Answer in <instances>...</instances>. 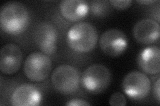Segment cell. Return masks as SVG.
<instances>
[{
    "label": "cell",
    "mask_w": 160,
    "mask_h": 106,
    "mask_svg": "<svg viewBox=\"0 0 160 106\" xmlns=\"http://www.w3.org/2000/svg\"><path fill=\"white\" fill-rule=\"evenodd\" d=\"M29 13L27 7L18 2L5 3L0 11V27L7 34L18 35L28 29Z\"/></svg>",
    "instance_id": "obj_1"
},
{
    "label": "cell",
    "mask_w": 160,
    "mask_h": 106,
    "mask_svg": "<svg viewBox=\"0 0 160 106\" xmlns=\"http://www.w3.org/2000/svg\"><path fill=\"white\" fill-rule=\"evenodd\" d=\"M98 40L96 28L88 22H79L69 29L67 34L68 46L79 53H89L96 47Z\"/></svg>",
    "instance_id": "obj_2"
},
{
    "label": "cell",
    "mask_w": 160,
    "mask_h": 106,
    "mask_svg": "<svg viewBox=\"0 0 160 106\" xmlns=\"http://www.w3.org/2000/svg\"><path fill=\"white\" fill-rule=\"evenodd\" d=\"M112 82V74L105 66L99 64H92L83 72L81 83L86 92L92 94L103 92Z\"/></svg>",
    "instance_id": "obj_3"
},
{
    "label": "cell",
    "mask_w": 160,
    "mask_h": 106,
    "mask_svg": "<svg viewBox=\"0 0 160 106\" xmlns=\"http://www.w3.org/2000/svg\"><path fill=\"white\" fill-rule=\"evenodd\" d=\"M51 80L54 88L63 95H70L76 92L81 82L78 70L68 64L59 65L55 68Z\"/></svg>",
    "instance_id": "obj_4"
},
{
    "label": "cell",
    "mask_w": 160,
    "mask_h": 106,
    "mask_svg": "<svg viewBox=\"0 0 160 106\" xmlns=\"http://www.w3.org/2000/svg\"><path fill=\"white\" fill-rule=\"evenodd\" d=\"M52 66V60L48 54L42 52H33L29 54L25 60L23 71L29 80L39 82L48 77Z\"/></svg>",
    "instance_id": "obj_5"
},
{
    "label": "cell",
    "mask_w": 160,
    "mask_h": 106,
    "mask_svg": "<svg viewBox=\"0 0 160 106\" xmlns=\"http://www.w3.org/2000/svg\"><path fill=\"white\" fill-rule=\"evenodd\" d=\"M122 88L128 97L134 100L146 98L151 90V81L148 76L139 71L128 73L123 80Z\"/></svg>",
    "instance_id": "obj_6"
},
{
    "label": "cell",
    "mask_w": 160,
    "mask_h": 106,
    "mask_svg": "<svg viewBox=\"0 0 160 106\" xmlns=\"http://www.w3.org/2000/svg\"><path fill=\"white\" fill-rule=\"evenodd\" d=\"M99 44L103 53L116 57L126 51L128 46V39L126 35L121 30L111 29L103 33Z\"/></svg>",
    "instance_id": "obj_7"
},
{
    "label": "cell",
    "mask_w": 160,
    "mask_h": 106,
    "mask_svg": "<svg viewBox=\"0 0 160 106\" xmlns=\"http://www.w3.org/2000/svg\"><path fill=\"white\" fill-rule=\"evenodd\" d=\"M58 38V33L56 28L49 22L40 23L34 29L35 43L40 50L48 56L56 53Z\"/></svg>",
    "instance_id": "obj_8"
},
{
    "label": "cell",
    "mask_w": 160,
    "mask_h": 106,
    "mask_svg": "<svg viewBox=\"0 0 160 106\" xmlns=\"http://www.w3.org/2000/svg\"><path fill=\"white\" fill-rule=\"evenodd\" d=\"M22 60V52L18 45L13 43L4 45L0 52V70L3 74L12 75L21 67Z\"/></svg>",
    "instance_id": "obj_9"
},
{
    "label": "cell",
    "mask_w": 160,
    "mask_h": 106,
    "mask_svg": "<svg viewBox=\"0 0 160 106\" xmlns=\"http://www.w3.org/2000/svg\"><path fill=\"white\" fill-rule=\"evenodd\" d=\"M42 95L39 89L33 85H20L13 92L11 103L14 106H36L42 102Z\"/></svg>",
    "instance_id": "obj_10"
},
{
    "label": "cell",
    "mask_w": 160,
    "mask_h": 106,
    "mask_svg": "<svg viewBox=\"0 0 160 106\" xmlns=\"http://www.w3.org/2000/svg\"><path fill=\"white\" fill-rule=\"evenodd\" d=\"M159 25L151 19L139 21L133 29V34L136 41L142 44H149L156 42L159 38Z\"/></svg>",
    "instance_id": "obj_11"
},
{
    "label": "cell",
    "mask_w": 160,
    "mask_h": 106,
    "mask_svg": "<svg viewBox=\"0 0 160 106\" xmlns=\"http://www.w3.org/2000/svg\"><path fill=\"white\" fill-rule=\"evenodd\" d=\"M160 50L157 46H149L139 52L137 57L139 67L144 72L156 74L160 71Z\"/></svg>",
    "instance_id": "obj_12"
},
{
    "label": "cell",
    "mask_w": 160,
    "mask_h": 106,
    "mask_svg": "<svg viewBox=\"0 0 160 106\" xmlns=\"http://www.w3.org/2000/svg\"><path fill=\"white\" fill-rule=\"evenodd\" d=\"M59 9L65 19L74 22L86 17L89 6L88 3L83 0H63L59 4Z\"/></svg>",
    "instance_id": "obj_13"
},
{
    "label": "cell",
    "mask_w": 160,
    "mask_h": 106,
    "mask_svg": "<svg viewBox=\"0 0 160 106\" xmlns=\"http://www.w3.org/2000/svg\"><path fill=\"white\" fill-rule=\"evenodd\" d=\"M109 2L107 1H99L95 0L91 2V11L94 16L103 17L106 16L109 12Z\"/></svg>",
    "instance_id": "obj_14"
},
{
    "label": "cell",
    "mask_w": 160,
    "mask_h": 106,
    "mask_svg": "<svg viewBox=\"0 0 160 106\" xmlns=\"http://www.w3.org/2000/svg\"><path fill=\"white\" fill-rule=\"evenodd\" d=\"M109 103L112 106H125L126 105V98L121 92H116L112 95Z\"/></svg>",
    "instance_id": "obj_15"
},
{
    "label": "cell",
    "mask_w": 160,
    "mask_h": 106,
    "mask_svg": "<svg viewBox=\"0 0 160 106\" xmlns=\"http://www.w3.org/2000/svg\"><path fill=\"white\" fill-rule=\"evenodd\" d=\"M113 7L118 9H125L131 6V0H110L109 2Z\"/></svg>",
    "instance_id": "obj_16"
},
{
    "label": "cell",
    "mask_w": 160,
    "mask_h": 106,
    "mask_svg": "<svg viewBox=\"0 0 160 106\" xmlns=\"http://www.w3.org/2000/svg\"><path fill=\"white\" fill-rule=\"evenodd\" d=\"M91 104L88 103L87 101L79 99V98H73L69 100L66 104L67 106H89Z\"/></svg>",
    "instance_id": "obj_17"
},
{
    "label": "cell",
    "mask_w": 160,
    "mask_h": 106,
    "mask_svg": "<svg viewBox=\"0 0 160 106\" xmlns=\"http://www.w3.org/2000/svg\"><path fill=\"white\" fill-rule=\"evenodd\" d=\"M159 79H158L156 82L154 84V87H153V93L155 98L157 99L158 103H159V100H160V88H159Z\"/></svg>",
    "instance_id": "obj_18"
},
{
    "label": "cell",
    "mask_w": 160,
    "mask_h": 106,
    "mask_svg": "<svg viewBox=\"0 0 160 106\" xmlns=\"http://www.w3.org/2000/svg\"><path fill=\"white\" fill-rule=\"evenodd\" d=\"M139 3H143V4H149L151 3L155 2V1H152V0H148V1H137Z\"/></svg>",
    "instance_id": "obj_19"
}]
</instances>
